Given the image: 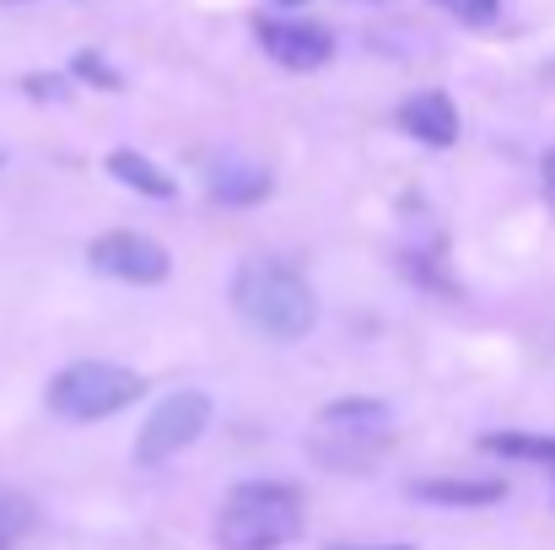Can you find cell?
Wrapping results in <instances>:
<instances>
[{
    "label": "cell",
    "mask_w": 555,
    "mask_h": 550,
    "mask_svg": "<svg viewBox=\"0 0 555 550\" xmlns=\"http://www.w3.org/2000/svg\"><path fill=\"white\" fill-rule=\"evenodd\" d=\"M324 550H415V546H324Z\"/></svg>",
    "instance_id": "obj_17"
},
{
    "label": "cell",
    "mask_w": 555,
    "mask_h": 550,
    "mask_svg": "<svg viewBox=\"0 0 555 550\" xmlns=\"http://www.w3.org/2000/svg\"><path fill=\"white\" fill-rule=\"evenodd\" d=\"M270 189H275L270 168H259V163H248V157H216V163L205 168V194H210L216 205H227V210H248V205H259Z\"/></svg>",
    "instance_id": "obj_8"
},
{
    "label": "cell",
    "mask_w": 555,
    "mask_h": 550,
    "mask_svg": "<svg viewBox=\"0 0 555 550\" xmlns=\"http://www.w3.org/2000/svg\"><path fill=\"white\" fill-rule=\"evenodd\" d=\"M415 502H437V508H491L507 497L502 481H459V475H437V481H415L410 486Z\"/></svg>",
    "instance_id": "obj_10"
},
{
    "label": "cell",
    "mask_w": 555,
    "mask_h": 550,
    "mask_svg": "<svg viewBox=\"0 0 555 550\" xmlns=\"http://www.w3.org/2000/svg\"><path fill=\"white\" fill-rule=\"evenodd\" d=\"M388 432H393V410L383 399H335L319 410V432L308 453L324 459L330 470H362L388 448Z\"/></svg>",
    "instance_id": "obj_4"
},
{
    "label": "cell",
    "mask_w": 555,
    "mask_h": 550,
    "mask_svg": "<svg viewBox=\"0 0 555 550\" xmlns=\"http://www.w3.org/2000/svg\"><path fill=\"white\" fill-rule=\"evenodd\" d=\"M205 426H210V399H205L199 388L168 394V399L146 415L141 437H135V464H141V470H157V464L179 459L184 448H194V443L205 437Z\"/></svg>",
    "instance_id": "obj_5"
},
{
    "label": "cell",
    "mask_w": 555,
    "mask_h": 550,
    "mask_svg": "<svg viewBox=\"0 0 555 550\" xmlns=\"http://www.w3.org/2000/svg\"><path fill=\"white\" fill-rule=\"evenodd\" d=\"M448 16H459V22H469V27H480V22H491L496 11H502V0H437Z\"/></svg>",
    "instance_id": "obj_15"
},
{
    "label": "cell",
    "mask_w": 555,
    "mask_h": 550,
    "mask_svg": "<svg viewBox=\"0 0 555 550\" xmlns=\"http://www.w3.org/2000/svg\"><path fill=\"white\" fill-rule=\"evenodd\" d=\"M480 453L524 459V464H545V470H555V437H540V432H486V437H480Z\"/></svg>",
    "instance_id": "obj_12"
},
{
    "label": "cell",
    "mask_w": 555,
    "mask_h": 550,
    "mask_svg": "<svg viewBox=\"0 0 555 550\" xmlns=\"http://www.w3.org/2000/svg\"><path fill=\"white\" fill-rule=\"evenodd\" d=\"M146 394V383H141V372H130V367L119 362H70L60 367L54 378H49V410L60 415V421H108V415H119V410H130L135 399Z\"/></svg>",
    "instance_id": "obj_3"
},
{
    "label": "cell",
    "mask_w": 555,
    "mask_h": 550,
    "mask_svg": "<svg viewBox=\"0 0 555 550\" xmlns=\"http://www.w3.org/2000/svg\"><path fill=\"white\" fill-rule=\"evenodd\" d=\"M108 174L125 183V189H135V194H146V200H173L179 194V183L173 174H163L152 157H141V152H130V146H119V152H108Z\"/></svg>",
    "instance_id": "obj_11"
},
{
    "label": "cell",
    "mask_w": 555,
    "mask_h": 550,
    "mask_svg": "<svg viewBox=\"0 0 555 550\" xmlns=\"http://www.w3.org/2000/svg\"><path fill=\"white\" fill-rule=\"evenodd\" d=\"M87 265H92L98 276H114V281H130V286H157V281H168V270H173L168 248H163L157 238H146V232H130V227L92 238V243H87Z\"/></svg>",
    "instance_id": "obj_6"
},
{
    "label": "cell",
    "mask_w": 555,
    "mask_h": 550,
    "mask_svg": "<svg viewBox=\"0 0 555 550\" xmlns=\"http://www.w3.org/2000/svg\"><path fill=\"white\" fill-rule=\"evenodd\" d=\"M302 535V491L286 481H243L221 502V550H281Z\"/></svg>",
    "instance_id": "obj_2"
},
{
    "label": "cell",
    "mask_w": 555,
    "mask_h": 550,
    "mask_svg": "<svg viewBox=\"0 0 555 550\" xmlns=\"http://www.w3.org/2000/svg\"><path fill=\"white\" fill-rule=\"evenodd\" d=\"M540 183H545V200L555 205V146L545 152V168H540Z\"/></svg>",
    "instance_id": "obj_16"
},
{
    "label": "cell",
    "mask_w": 555,
    "mask_h": 550,
    "mask_svg": "<svg viewBox=\"0 0 555 550\" xmlns=\"http://www.w3.org/2000/svg\"><path fill=\"white\" fill-rule=\"evenodd\" d=\"M399 130L410 136V141H421V146H453L459 141V108H453V98L448 92H415V98H404L399 103Z\"/></svg>",
    "instance_id": "obj_9"
},
{
    "label": "cell",
    "mask_w": 555,
    "mask_h": 550,
    "mask_svg": "<svg viewBox=\"0 0 555 550\" xmlns=\"http://www.w3.org/2000/svg\"><path fill=\"white\" fill-rule=\"evenodd\" d=\"M264 54L286 71H319L335 60V33L319 27V22H292V16H259L254 22Z\"/></svg>",
    "instance_id": "obj_7"
},
{
    "label": "cell",
    "mask_w": 555,
    "mask_h": 550,
    "mask_svg": "<svg viewBox=\"0 0 555 550\" xmlns=\"http://www.w3.org/2000/svg\"><path fill=\"white\" fill-rule=\"evenodd\" d=\"M281 5H297V0H281Z\"/></svg>",
    "instance_id": "obj_18"
},
{
    "label": "cell",
    "mask_w": 555,
    "mask_h": 550,
    "mask_svg": "<svg viewBox=\"0 0 555 550\" xmlns=\"http://www.w3.org/2000/svg\"><path fill=\"white\" fill-rule=\"evenodd\" d=\"M232 308L243 314L248 330H259L264 341H281V346L302 341L319 324V297H313L308 276L286 259H270V254H254L237 265Z\"/></svg>",
    "instance_id": "obj_1"
},
{
    "label": "cell",
    "mask_w": 555,
    "mask_h": 550,
    "mask_svg": "<svg viewBox=\"0 0 555 550\" xmlns=\"http://www.w3.org/2000/svg\"><path fill=\"white\" fill-rule=\"evenodd\" d=\"M33 529V502L16 491H0V550H16Z\"/></svg>",
    "instance_id": "obj_13"
},
{
    "label": "cell",
    "mask_w": 555,
    "mask_h": 550,
    "mask_svg": "<svg viewBox=\"0 0 555 550\" xmlns=\"http://www.w3.org/2000/svg\"><path fill=\"white\" fill-rule=\"evenodd\" d=\"M70 71H76L81 81H92V87H108V92H119V87H125V81H119V71H108V65H103V54H92V49H87V54H76V60H70Z\"/></svg>",
    "instance_id": "obj_14"
}]
</instances>
